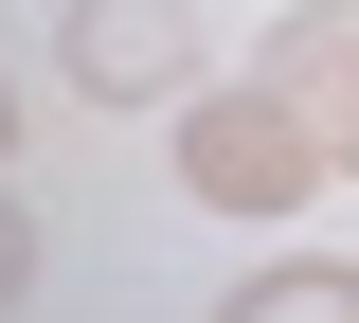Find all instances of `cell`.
Wrapping results in <instances>:
<instances>
[{
    "mask_svg": "<svg viewBox=\"0 0 359 323\" xmlns=\"http://www.w3.org/2000/svg\"><path fill=\"white\" fill-rule=\"evenodd\" d=\"M252 72H269V90H287V108H306V144H323V162H341V180H359V0H287V18H269V54H252Z\"/></svg>",
    "mask_w": 359,
    "mask_h": 323,
    "instance_id": "3",
    "label": "cell"
},
{
    "mask_svg": "<svg viewBox=\"0 0 359 323\" xmlns=\"http://www.w3.org/2000/svg\"><path fill=\"white\" fill-rule=\"evenodd\" d=\"M54 54L108 108H180L198 90V0H54Z\"/></svg>",
    "mask_w": 359,
    "mask_h": 323,
    "instance_id": "2",
    "label": "cell"
},
{
    "mask_svg": "<svg viewBox=\"0 0 359 323\" xmlns=\"http://www.w3.org/2000/svg\"><path fill=\"white\" fill-rule=\"evenodd\" d=\"M216 323H359V270H252Z\"/></svg>",
    "mask_w": 359,
    "mask_h": 323,
    "instance_id": "4",
    "label": "cell"
},
{
    "mask_svg": "<svg viewBox=\"0 0 359 323\" xmlns=\"http://www.w3.org/2000/svg\"><path fill=\"white\" fill-rule=\"evenodd\" d=\"M0 162H18V90H0Z\"/></svg>",
    "mask_w": 359,
    "mask_h": 323,
    "instance_id": "6",
    "label": "cell"
},
{
    "mask_svg": "<svg viewBox=\"0 0 359 323\" xmlns=\"http://www.w3.org/2000/svg\"><path fill=\"white\" fill-rule=\"evenodd\" d=\"M323 180H341V162H323V144H306V108H287V90H269V72H252V90H180V198H198V216H306V198Z\"/></svg>",
    "mask_w": 359,
    "mask_h": 323,
    "instance_id": "1",
    "label": "cell"
},
{
    "mask_svg": "<svg viewBox=\"0 0 359 323\" xmlns=\"http://www.w3.org/2000/svg\"><path fill=\"white\" fill-rule=\"evenodd\" d=\"M18 287H36V216L0 198V305H18Z\"/></svg>",
    "mask_w": 359,
    "mask_h": 323,
    "instance_id": "5",
    "label": "cell"
}]
</instances>
